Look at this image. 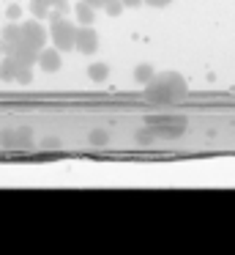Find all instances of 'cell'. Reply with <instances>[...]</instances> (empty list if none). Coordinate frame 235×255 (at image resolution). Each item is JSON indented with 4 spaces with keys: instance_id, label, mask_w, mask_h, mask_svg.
<instances>
[{
    "instance_id": "cell-1",
    "label": "cell",
    "mask_w": 235,
    "mask_h": 255,
    "mask_svg": "<svg viewBox=\"0 0 235 255\" xmlns=\"http://www.w3.org/2000/svg\"><path fill=\"white\" fill-rule=\"evenodd\" d=\"M145 91L151 99H178V96H186L189 83L178 72H161V74H153V80L145 85Z\"/></svg>"
},
{
    "instance_id": "cell-2",
    "label": "cell",
    "mask_w": 235,
    "mask_h": 255,
    "mask_svg": "<svg viewBox=\"0 0 235 255\" xmlns=\"http://www.w3.org/2000/svg\"><path fill=\"white\" fill-rule=\"evenodd\" d=\"M186 118L183 116H151L145 118V127L151 129L156 137H164V140H172V137H180L186 132Z\"/></svg>"
},
{
    "instance_id": "cell-3",
    "label": "cell",
    "mask_w": 235,
    "mask_h": 255,
    "mask_svg": "<svg viewBox=\"0 0 235 255\" xmlns=\"http://www.w3.org/2000/svg\"><path fill=\"white\" fill-rule=\"evenodd\" d=\"M74 39H77V25L71 22V19L60 17V11L52 14V25H49V41H52V44L58 47L60 52H69V50H74Z\"/></svg>"
},
{
    "instance_id": "cell-4",
    "label": "cell",
    "mask_w": 235,
    "mask_h": 255,
    "mask_svg": "<svg viewBox=\"0 0 235 255\" xmlns=\"http://www.w3.org/2000/svg\"><path fill=\"white\" fill-rule=\"evenodd\" d=\"M44 19H25L22 25V47L19 50H30V52H38L44 44L49 41V28H44Z\"/></svg>"
},
{
    "instance_id": "cell-5",
    "label": "cell",
    "mask_w": 235,
    "mask_h": 255,
    "mask_svg": "<svg viewBox=\"0 0 235 255\" xmlns=\"http://www.w3.org/2000/svg\"><path fill=\"white\" fill-rule=\"evenodd\" d=\"M0 145L3 148H30L33 145V129L19 127V129H5L0 134Z\"/></svg>"
},
{
    "instance_id": "cell-6",
    "label": "cell",
    "mask_w": 235,
    "mask_h": 255,
    "mask_svg": "<svg viewBox=\"0 0 235 255\" xmlns=\"http://www.w3.org/2000/svg\"><path fill=\"white\" fill-rule=\"evenodd\" d=\"M36 66L41 69V72H47V74H55V72H60V66H63V52L58 50V47H41L38 50V58H36Z\"/></svg>"
},
{
    "instance_id": "cell-7",
    "label": "cell",
    "mask_w": 235,
    "mask_h": 255,
    "mask_svg": "<svg viewBox=\"0 0 235 255\" xmlns=\"http://www.w3.org/2000/svg\"><path fill=\"white\" fill-rule=\"evenodd\" d=\"M74 50L82 52V55H93V52L98 50V33L93 30V25H79V28H77Z\"/></svg>"
},
{
    "instance_id": "cell-8",
    "label": "cell",
    "mask_w": 235,
    "mask_h": 255,
    "mask_svg": "<svg viewBox=\"0 0 235 255\" xmlns=\"http://www.w3.org/2000/svg\"><path fill=\"white\" fill-rule=\"evenodd\" d=\"M22 47V25L19 22H8L3 30H0V50L5 55H14Z\"/></svg>"
},
{
    "instance_id": "cell-9",
    "label": "cell",
    "mask_w": 235,
    "mask_h": 255,
    "mask_svg": "<svg viewBox=\"0 0 235 255\" xmlns=\"http://www.w3.org/2000/svg\"><path fill=\"white\" fill-rule=\"evenodd\" d=\"M16 74H19V63H16L14 55H3L0 61V80L5 83H16Z\"/></svg>"
},
{
    "instance_id": "cell-10",
    "label": "cell",
    "mask_w": 235,
    "mask_h": 255,
    "mask_svg": "<svg viewBox=\"0 0 235 255\" xmlns=\"http://www.w3.org/2000/svg\"><path fill=\"white\" fill-rule=\"evenodd\" d=\"M71 11H74V19L79 25H93V19H96V8H93L90 3H85V0H79Z\"/></svg>"
},
{
    "instance_id": "cell-11",
    "label": "cell",
    "mask_w": 235,
    "mask_h": 255,
    "mask_svg": "<svg viewBox=\"0 0 235 255\" xmlns=\"http://www.w3.org/2000/svg\"><path fill=\"white\" fill-rule=\"evenodd\" d=\"M107 77H109V66H107V63L96 61V63L87 66V80H93V83H107Z\"/></svg>"
},
{
    "instance_id": "cell-12",
    "label": "cell",
    "mask_w": 235,
    "mask_h": 255,
    "mask_svg": "<svg viewBox=\"0 0 235 255\" xmlns=\"http://www.w3.org/2000/svg\"><path fill=\"white\" fill-rule=\"evenodd\" d=\"M153 74H156V69H153L151 63H140V66L134 69V80H137L140 85H148V83L153 80Z\"/></svg>"
},
{
    "instance_id": "cell-13",
    "label": "cell",
    "mask_w": 235,
    "mask_h": 255,
    "mask_svg": "<svg viewBox=\"0 0 235 255\" xmlns=\"http://www.w3.org/2000/svg\"><path fill=\"white\" fill-rule=\"evenodd\" d=\"M49 3H41V0H30V14L36 19H47V17H52V11H49Z\"/></svg>"
},
{
    "instance_id": "cell-14",
    "label": "cell",
    "mask_w": 235,
    "mask_h": 255,
    "mask_svg": "<svg viewBox=\"0 0 235 255\" xmlns=\"http://www.w3.org/2000/svg\"><path fill=\"white\" fill-rule=\"evenodd\" d=\"M123 3H120V0H107V6H104V11L109 14V17H120V14H123Z\"/></svg>"
},
{
    "instance_id": "cell-15",
    "label": "cell",
    "mask_w": 235,
    "mask_h": 255,
    "mask_svg": "<svg viewBox=\"0 0 235 255\" xmlns=\"http://www.w3.org/2000/svg\"><path fill=\"white\" fill-rule=\"evenodd\" d=\"M90 145H107L109 143V134L104 132V129H96V132H90Z\"/></svg>"
},
{
    "instance_id": "cell-16",
    "label": "cell",
    "mask_w": 235,
    "mask_h": 255,
    "mask_svg": "<svg viewBox=\"0 0 235 255\" xmlns=\"http://www.w3.org/2000/svg\"><path fill=\"white\" fill-rule=\"evenodd\" d=\"M19 14H22V8L16 6V3H11V6L5 8V17H8V22H19Z\"/></svg>"
},
{
    "instance_id": "cell-17",
    "label": "cell",
    "mask_w": 235,
    "mask_h": 255,
    "mask_svg": "<svg viewBox=\"0 0 235 255\" xmlns=\"http://www.w3.org/2000/svg\"><path fill=\"white\" fill-rule=\"evenodd\" d=\"M148 6H153V8H164V6H169L172 0H145Z\"/></svg>"
},
{
    "instance_id": "cell-18",
    "label": "cell",
    "mask_w": 235,
    "mask_h": 255,
    "mask_svg": "<svg viewBox=\"0 0 235 255\" xmlns=\"http://www.w3.org/2000/svg\"><path fill=\"white\" fill-rule=\"evenodd\" d=\"M120 3H123V6H129V8H134V6H142L145 0H120Z\"/></svg>"
},
{
    "instance_id": "cell-19",
    "label": "cell",
    "mask_w": 235,
    "mask_h": 255,
    "mask_svg": "<svg viewBox=\"0 0 235 255\" xmlns=\"http://www.w3.org/2000/svg\"><path fill=\"white\" fill-rule=\"evenodd\" d=\"M85 3H90L93 8H104V6H107V0H85Z\"/></svg>"
},
{
    "instance_id": "cell-20",
    "label": "cell",
    "mask_w": 235,
    "mask_h": 255,
    "mask_svg": "<svg viewBox=\"0 0 235 255\" xmlns=\"http://www.w3.org/2000/svg\"><path fill=\"white\" fill-rule=\"evenodd\" d=\"M41 3H49V6H52V3H55V0H41Z\"/></svg>"
}]
</instances>
